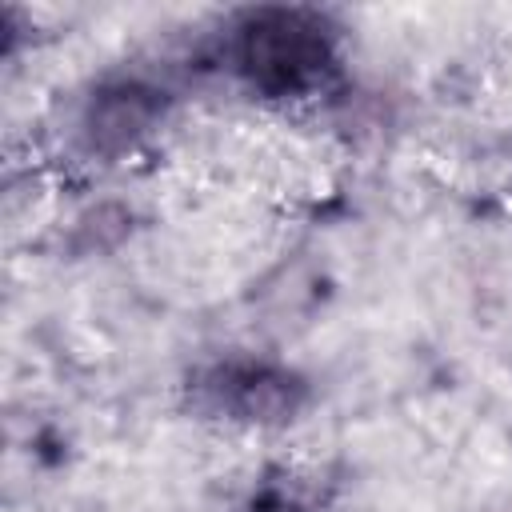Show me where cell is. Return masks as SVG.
<instances>
[{
  "mask_svg": "<svg viewBox=\"0 0 512 512\" xmlns=\"http://www.w3.org/2000/svg\"><path fill=\"white\" fill-rule=\"evenodd\" d=\"M240 64L272 92L304 88L328 68V40L304 12H264L244 32Z\"/></svg>",
  "mask_w": 512,
  "mask_h": 512,
  "instance_id": "6da1fadb",
  "label": "cell"
}]
</instances>
